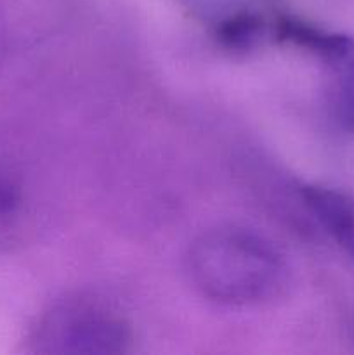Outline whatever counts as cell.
<instances>
[{
    "mask_svg": "<svg viewBox=\"0 0 354 355\" xmlns=\"http://www.w3.org/2000/svg\"><path fill=\"white\" fill-rule=\"evenodd\" d=\"M187 274L203 297L224 305H260L281 297L288 266L267 239L239 227L198 236L187 252Z\"/></svg>",
    "mask_w": 354,
    "mask_h": 355,
    "instance_id": "1",
    "label": "cell"
},
{
    "mask_svg": "<svg viewBox=\"0 0 354 355\" xmlns=\"http://www.w3.org/2000/svg\"><path fill=\"white\" fill-rule=\"evenodd\" d=\"M274 30L280 40L290 42L330 61H342L354 54V40L349 35L323 30L301 17H278Z\"/></svg>",
    "mask_w": 354,
    "mask_h": 355,
    "instance_id": "4",
    "label": "cell"
},
{
    "mask_svg": "<svg viewBox=\"0 0 354 355\" xmlns=\"http://www.w3.org/2000/svg\"><path fill=\"white\" fill-rule=\"evenodd\" d=\"M19 189H17L9 179L0 175V222L12 217V215L16 214L17 208H19Z\"/></svg>",
    "mask_w": 354,
    "mask_h": 355,
    "instance_id": "7",
    "label": "cell"
},
{
    "mask_svg": "<svg viewBox=\"0 0 354 355\" xmlns=\"http://www.w3.org/2000/svg\"><path fill=\"white\" fill-rule=\"evenodd\" d=\"M30 343L35 352L110 355L130 349V324L118 312L92 300H66L37 322Z\"/></svg>",
    "mask_w": 354,
    "mask_h": 355,
    "instance_id": "2",
    "label": "cell"
},
{
    "mask_svg": "<svg viewBox=\"0 0 354 355\" xmlns=\"http://www.w3.org/2000/svg\"><path fill=\"white\" fill-rule=\"evenodd\" d=\"M339 111L344 125L354 132V54L342 75L339 90Z\"/></svg>",
    "mask_w": 354,
    "mask_h": 355,
    "instance_id": "6",
    "label": "cell"
},
{
    "mask_svg": "<svg viewBox=\"0 0 354 355\" xmlns=\"http://www.w3.org/2000/svg\"><path fill=\"white\" fill-rule=\"evenodd\" d=\"M262 26V19H259L255 14H231L217 24V38L224 47L246 51L259 42Z\"/></svg>",
    "mask_w": 354,
    "mask_h": 355,
    "instance_id": "5",
    "label": "cell"
},
{
    "mask_svg": "<svg viewBox=\"0 0 354 355\" xmlns=\"http://www.w3.org/2000/svg\"><path fill=\"white\" fill-rule=\"evenodd\" d=\"M301 194L316 220L354 259V198L339 189L316 184L302 186Z\"/></svg>",
    "mask_w": 354,
    "mask_h": 355,
    "instance_id": "3",
    "label": "cell"
}]
</instances>
